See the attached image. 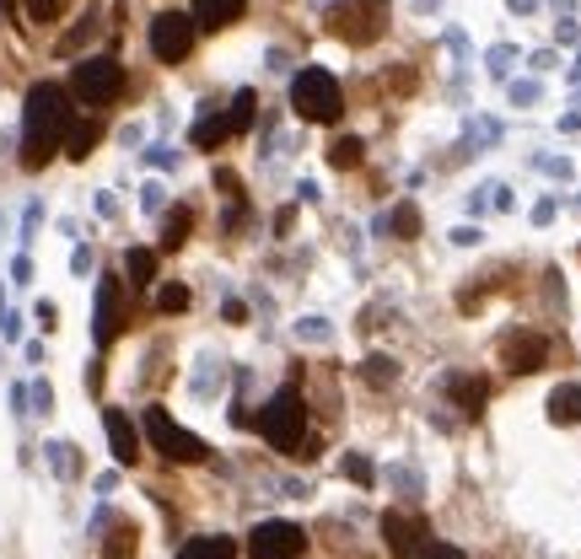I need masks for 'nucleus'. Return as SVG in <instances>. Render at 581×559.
I'll use <instances>...</instances> for the list:
<instances>
[{
  "mask_svg": "<svg viewBox=\"0 0 581 559\" xmlns=\"http://www.w3.org/2000/svg\"><path fill=\"white\" fill-rule=\"evenodd\" d=\"M65 129H70V92L59 81H38L22 108V167L43 172L65 145Z\"/></svg>",
  "mask_w": 581,
  "mask_h": 559,
  "instance_id": "f257e3e1",
  "label": "nucleus"
},
{
  "mask_svg": "<svg viewBox=\"0 0 581 559\" xmlns=\"http://www.w3.org/2000/svg\"><path fill=\"white\" fill-rule=\"evenodd\" d=\"M253 425H259V436H264L275 452H296V447L307 441V404H302V393H296V388H280V393L253 415Z\"/></svg>",
  "mask_w": 581,
  "mask_h": 559,
  "instance_id": "f03ea898",
  "label": "nucleus"
},
{
  "mask_svg": "<svg viewBox=\"0 0 581 559\" xmlns=\"http://www.w3.org/2000/svg\"><path fill=\"white\" fill-rule=\"evenodd\" d=\"M291 108L307 118V124H339V113H345V92H339V81L329 75V70H302L296 81H291Z\"/></svg>",
  "mask_w": 581,
  "mask_h": 559,
  "instance_id": "7ed1b4c3",
  "label": "nucleus"
},
{
  "mask_svg": "<svg viewBox=\"0 0 581 559\" xmlns=\"http://www.w3.org/2000/svg\"><path fill=\"white\" fill-rule=\"evenodd\" d=\"M124 92V65L113 54H92L70 70V97H81L86 108H108Z\"/></svg>",
  "mask_w": 581,
  "mask_h": 559,
  "instance_id": "20e7f679",
  "label": "nucleus"
},
{
  "mask_svg": "<svg viewBox=\"0 0 581 559\" xmlns=\"http://www.w3.org/2000/svg\"><path fill=\"white\" fill-rule=\"evenodd\" d=\"M145 436H151V447H156L167 463H205V458H210V447H205L194 431H183L162 404L145 409Z\"/></svg>",
  "mask_w": 581,
  "mask_h": 559,
  "instance_id": "39448f33",
  "label": "nucleus"
},
{
  "mask_svg": "<svg viewBox=\"0 0 581 559\" xmlns=\"http://www.w3.org/2000/svg\"><path fill=\"white\" fill-rule=\"evenodd\" d=\"M329 27L345 38V43H372L388 32V0H339Z\"/></svg>",
  "mask_w": 581,
  "mask_h": 559,
  "instance_id": "423d86ee",
  "label": "nucleus"
},
{
  "mask_svg": "<svg viewBox=\"0 0 581 559\" xmlns=\"http://www.w3.org/2000/svg\"><path fill=\"white\" fill-rule=\"evenodd\" d=\"M189 48H194V16H183V11H162V16L151 22V54H156L162 65H183V59H189Z\"/></svg>",
  "mask_w": 581,
  "mask_h": 559,
  "instance_id": "0eeeda50",
  "label": "nucleus"
},
{
  "mask_svg": "<svg viewBox=\"0 0 581 559\" xmlns=\"http://www.w3.org/2000/svg\"><path fill=\"white\" fill-rule=\"evenodd\" d=\"M248 555L253 559H302L307 555V533L296 522H259L248 533Z\"/></svg>",
  "mask_w": 581,
  "mask_h": 559,
  "instance_id": "6e6552de",
  "label": "nucleus"
},
{
  "mask_svg": "<svg viewBox=\"0 0 581 559\" xmlns=\"http://www.w3.org/2000/svg\"><path fill=\"white\" fill-rule=\"evenodd\" d=\"M544 361H550V339H544V334L517 328V334L501 339V366H506V371L528 377V371H544Z\"/></svg>",
  "mask_w": 581,
  "mask_h": 559,
  "instance_id": "1a4fd4ad",
  "label": "nucleus"
},
{
  "mask_svg": "<svg viewBox=\"0 0 581 559\" xmlns=\"http://www.w3.org/2000/svg\"><path fill=\"white\" fill-rule=\"evenodd\" d=\"M383 538H388V549L399 559H415L420 544H431V528H426L420 517H409V511H388V517H383Z\"/></svg>",
  "mask_w": 581,
  "mask_h": 559,
  "instance_id": "9d476101",
  "label": "nucleus"
},
{
  "mask_svg": "<svg viewBox=\"0 0 581 559\" xmlns=\"http://www.w3.org/2000/svg\"><path fill=\"white\" fill-rule=\"evenodd\" d=\"M92 318H97V323H92L97 350L113 345V339L124 334V296H119V280H102V285H97V312H92Z\"/></svg>",
  "mask_w": 581,
  "mask_h": 559,
  "instance_id": "9b49d317",
  "label": "nucleus"
},
{
  "mask_svg": "<svg viewBox=\"0 0 581 559\" xmlns=\"http://www.w3.org/2000/svg\"><path fill=\"white\" fill-rule=\"evenodd\" d=\"M102 431H108V447H113V458H119L124 468H135V463H140V436H135L129 415H124V409H102Z\"/></svg>",
  "mask_w": 581,
  "mask_h": 559,
  "instance_id": "f8f14e48",
  "label": "nucleus"
},
{
  "mask_svg": "<svg viewBox=\"0 0 581 559\" xmlns=\"http://www.w3.org/2000/svg\"><path fill=\"white\" fill-rule=\"evenodd\" d=\"M97 140H102V118H70V129H65V156L70 162H86L92 151H97Z\"/></svg>",
  "mask_w": 581,
  "mask_h": 559,
  "instance_id": "ddd939ff",
  "label": "nucleus"
},
{
  "mask_svg": "<svg viewBox=\"0 0 581 559\" xmlns=\"http://www.w3.org/2000/svg\"><path fill=\"white\" fill-rule=\"evenodd\" d=\"M242 5L248 0H194V27H210V32H221V27H232L237 16H242Z\"/></svg>",
  "mask_w": 581,
  "mask_h": 559,
  "instance_id": "4468645a",
  "label": "nucleus"
},
{
  "mask_svg": "<svg viewBox=\"0 0 581 559\" xmlns=\"http://www.w3.org/2000/svg\"><path fill=\"white\" fill-rule=\"evenodd\" d=\"M447 393H453V404H458L463 415H480L485 398H490V382H485V377H463V382H447Z\"/></svg>",
  "mask_w": 581,
  "mask_h": 559,
  "instance_id": "2eb2a0df",
  "label": "nucleus"
},
{
  "mask_svg": "<svg viewBox=\"0 0 581 559\" xmlns=\"http://www.w3.org/2000/svg\"><path fill=\"white\" fill-rule=\"evenodd\" d=\"M550 420L555 425H581V388L577 382H566V388L550 393Z\"/></svg>",
  "mask_w": 581,
  "mask_h": 559,
  "instance_id": "dca6fc26",
  "label": "nucleus"
},
{
  "mask_svg": "<svg viewBox=\"0 0 581 559\" xmlns=\"http://www.w3.org/2000/svg\"><path fill=\"white\" fill-rule=\"evenodd\" d=\"M178 559H237V544L232 538H221V533H210V538H189Z\"/></svg>",
  "mask_w": 581,
  "mask_h": 559,
  "instance_id": "f3484780",
  "label": "nucleus"
},
{
  "mask_svg": "<svg viewBox=\"0 0 581 559\" xmlns=\"http://www.w3.org/2000/svg\"><path fill=\"white\" fill-rule=\"evenodd\" d=\"M189 231H194V210L178 205V210L167 215V226H162V253H178V248L189 242Z\"/></svg>",
  "mask_w": 581,
  "mask_h": 559,
  "instance_id": "a211bd4d",
  "label": "nucleus"
},
{
  "mask_svg": "<svg viewBox=\"0 0 581 559\" xmlns=\"http://www.w3.org/2000/svg\"><path fill=\"white\" fill-rule=\"evenodd\" d=\"M140 538H135V522H113V533L102 538V559H135Z\"/></svg>",
  "mask_w": 581,
  "mask_h": 559,
  "instance_id": "6ab92c4d",
  "label": "nucleus"
},
{
  "mask_svg": "<svg viewBox=\"0 0 581 559\" xmlns=\"http://www.w3.org/2000/svg\"><path fill=\"white\" fill-rule=\"evenodd\" d=\"M124 269H129V285H156V253L151 248H129Z\"/></svg>",
  "mask_w": 581,
  "mask_h": 559,
  "instance_id": "aec40b11",
  "label": "nucleus"
},
{
  "mask_svg": "<svg viewBox=\"0 0 581 559\" xmlns=\"http://www.w3.org/2000/svg\"><path fill=\"white\" fill-rule=\"evenodd\" d=\"M253 108H259V97H253V92H248V86H242V92H237V97H232V108H226V124H232V135H237V129H248V124H253Z\"/></svg>",
  "mask_w": 581,
  "mask_h": 559,
  "instance_id": "412c9836",
  "label": "nucleus"
},
{
  "mask_svg": "<svg viewBox=\"0 0 581 559\" xmlns=\"http://www.w3.org/2000/svg\"><path fill=\"white\" fill-rule=\"evenodd\" d=\"M221 140H232V124H226V113H221V118H205V124H194V145H199V151H210V145H221Z\"/></svg>",
  "mask_w": 581,
  "mask_h": 559,
  "instance_id": "4be33fe9",
  "label": "nucleus"
},
{
  "mask_svg": "<svg viewBox=\"0 0 581 559\" xmlns=\"http://www.w3.org/2000/svg\"><path fill=\"white\" fill-rule=\"evenodd\" d=\"M361 377H366L372 388H393V382H399V366H393L388 355H372V361H361Z\"/></svg>",
  "mask_w": 581,
  "mask_h": 559,
  "instance_id": "5701e85b",
  "label": "nucleus"
},
{
  "mask_svg": "<svg viewBox=\"0 0 581 559\" xmlns=\"http://www.w3.org/2000/svg\"><path fill=\"white\" fill-rule=\"evenodd\" d=\"M329 162H334V167H361V140H356V135L334 140V145H329Z\"/></svg>",
  "mask_w": 581,
  "mask_h": 559,
  "instance_id": "b1692460",
  "label": "nucleus"
},
{
  "mask_svg": "<svg viewBox=\"0 0 581 559\" xmlns=\"http://www.w3.org/2000/svg\"><path fill=\"white\" fill-rule=\"evenodd\" d=\"M393 231H399L404 242H409V237H420V215H415V205H399V210H393Z\"/></svg>",
  "mask_w": 581,
  "mask_h": 559,
  "instance_id": "393cba45",
  "label": "nucleus"
},
{
  "mask_svg": "<svg viewBox=\"0 0 581 559\" xmlns=\"http://www.w3.org/2000/svg\"><path fill=\"white\" fill-rule=\"evenodd\" d=\"M156 307H162V312H183V307H189V285H162Z\"/></svg>",
  "mask_w": 581,
  "mask_h": 559,
  "instance_id": "a878e982",
  "label": "nucleus"
},
{
  "mask_svg": "<svg viewBox=\"0 0 581 559\" xmlns=\"http://www.w3.org/2000/svg\"><path fill=\"white\" fill-rule=\"evenodd\" d=\"M59 11H65V0H27L32 22H59Z\"/></svg>",
  "mask_w": 581,
  "mask_h": 559,
  "instance_id": "bb28decb",
  "label": "nucleus"
},
{
  "mask_svg": "<svg viewBox=\"0 0 581 559\" xmlns=\"http://www.w3.org/2000/svg\"><path fill=\"white\" fill-rule=\"evenodd\" d=\"M345 479H356V485H366V490H372V479H377V474H372V463H366V458H345Z\"/></svg>",
  "mask_w": 581,
  "mask_h": 559,
  "instance_id": "cd10ccee",
  "label": "nucleus"
},
{
  "mask_svg": "<svg viewBox=\"0 0 581 559\" xmlns=\"http://www.w3.org/2000/svg\"><path fill=\"white\" fill-rule=\"evenodd\" d=\"M415 559H463L458 549H447V544H420V555Z\"/></svg>",
  "mask_w": 581,
  "mask_h": 559,
  "instance_id": "c85d7f7f",
  "label": "nucleus"
}]
</instances>
